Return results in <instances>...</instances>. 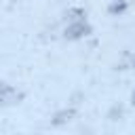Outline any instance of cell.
Here are the masks:
<instances>
[{
  "instance_id": "4",
  "label": "cell",
  "mask_w": 135,
  "mask_h": 135,
  "mask_svg": "<svg viewBox=\"0 0 135 135\" xmlns=\"http://www.w3.org/2000/svg\"><path fill=\"white\" fill-rule=\"evenodd\" d=\"M127 8H129V4H127L124 0H118V2H112V4L108 6V13H110L112 17H116V15H122Z\"/></svg>"
},
{
  "instance_id": "1",
  "label": "cell",
  "mask_w": 135,
  "mask_h": 135,
  "mask_svg": "<svg viewBox=\"0 0 135 135\" xmlns=\"http://www.w3.org/2000/svg\"><path fill=\"white\" fill-rule=\"evenodd\" d=\"M91 32H93L91 25H89L84 19H80V21H72V23L65 27V38H68V40H80V38H86Z\"/></svg>"
},
{
  "instance_id": "3",
  "label": "cell",
  "mask_w": 135,
  "mask_h": 135,
  "mask_svg": "<svg viewBox=\"0 0 135 135\" xmlns=\"http://www.w3.org/2000/svg\"><path fill=\"white\" fill-rule=\"evenodd\" d=\"M74 114H76V112H74L72 108H70V110H61V112H57V114H55V118H53V124H55V127H59V124H65V122H68V120H70Z\"/></svg>"
},
{
  "instance_id": "5",
  "label": "cell",
  "mask_w": 135,
  "mask_h": 135,
  "mask_svg": "<svg viewBox=\"0 0 135 135\" xmlns=\"http://www.w3.org/2000/svg\"><path fill=\"white\" fill-rule=\"evenodd\" d=\"M68 15L72 17V21H80V19L84 17V11H82V8H72Z\"/></svg>"
},
{
  "instance_id": "2",
  "label": "cell",
  "mask_w": 135,
  "mask_h": 135,
  "mask_svg": "<svg viewBox=\"0 0 135 135\" xmlns=\"http://www.w3.org/2000/svg\"><path fill=\"white\" fill-rule=\"evenodd\" d=\"M17 99H21V95L11 86V84H2V101H4V105H8V103H15Z\"/></svg>"
},
{
  "instance_id": "6",
  "label": "cell",
  "mask_w": 135,
  "mask_h": 135,
  "mask_svg": "<svg viewBox=\"0 0 135 135\" xmlns=\"http://www.w3.org/2000/svg\"><path fill=\"white\" fill-rule=\"evenodd\" d=\"M133 101H135V93H133Z\"/></svg>"
}]
</instances>
